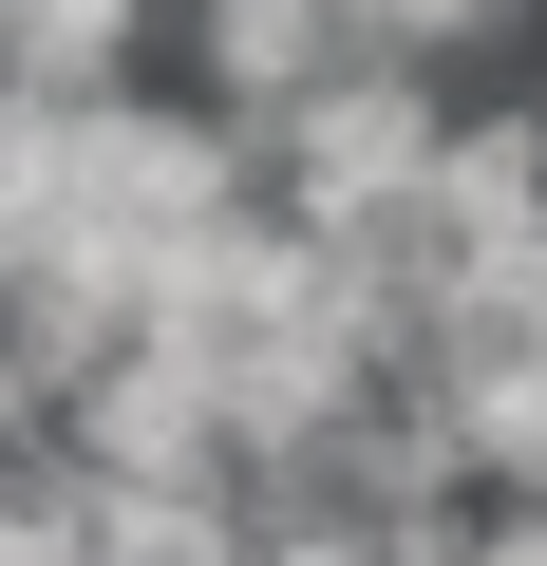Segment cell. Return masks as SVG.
I'll list each match as a JSON object with an SVG mask.
<instances>
[{"label": "cell", "mask_w": 547, "mask_h": 566, "mask_svg": "<svg viewBox=\"0 0 547 566\" xmlns=\"http://www.w3.org/2000/svg\"><path fill=\"white\" fill-rule=\"evenodd\" d=\"M453 57H340L322 95H284V114H264V189H284L303 227H397L415 189H434V151H453Z\"/></svg>", "instance_id": "obj_1"}, {"label": "cell", "mask_w": 547, "mask_h": 566, "mask_svg": "<svg viewBox=\"0 0 547 566\" xmlns=\"http://www.w3.org/2000/svg\"><path fill=\"white\" fill-rule=\"evenodd\" d=\"M340 57H378V0H170V76L227 95L245 133L284 114V95H322Z\"/></svg>", "instance_id": "obj_2"}, {"label": "cell", "mask_w": 547, "mask_h": 566, "mask_svg": "<svg viewBox=\"0 0 547 566\" xmlns=\"http://www.w3.org/2000/svg\"><path fill=\"white\" fill-rule=\"evenodd\" d=\"M170 57V0H0V76L20 95H114Z\"/></svg>", "instance_id": "obj_3"}, {"label": "cell", "mask_w": 547, "mask_h": 566, "mask_svg": "<svg viewBox=\"0 0 547 566\" xmlns=\"http://www.w3.org/2000/svg\"><path fill=\"white\" fill-rule=\"evenodd\" d=\"M472 566H547V491H472Z\"/></svg>", "instance_id": "obj_4"}]
</instances>
